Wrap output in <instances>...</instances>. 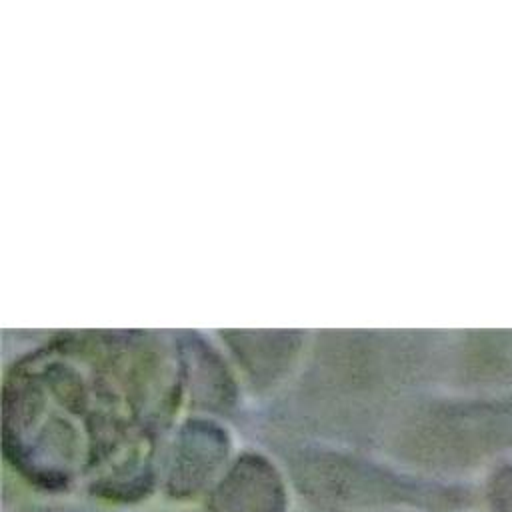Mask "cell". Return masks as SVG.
Returning <instances> with one entry per match:
<instances>
[{"label": "cell", "mask_w": 512, "mask_h": 512, "mask_svg": "<svg viewBox=\"0 0 512 512\" xmlns=\"http://www.w3.org/2000/svg\"><path fill=\"white\" fill-rule=\"evenodd\" d=\"M396 446L404 458L462 468L512 458V394L438 386L398 406Z\"/></svg>", "instance_id": "1"}, {"label": "cell", "mask_w": 512, "mask_h": 512, "mask_svg": "<svg viewBox=\"0 0 512 512\" xmlns=\"http://www.w3.org/2000/svg\"><path fill=\"white\" fill-rule=\"evenodd\" d=\"M296 476L302 490L330 506H376L402 500L410 492L394 476L340 456H306L298 462Z\"/></svg>", "instance_id": "2"}, {"label": "cell", "mask_w": 512, "mask_h": 512, "mask_svg": "<svg viewBox=\"0 0 512 512\" xmlns=\"http://www.w3.org/2000/svg\"><path fill=\"white\" fill-rule=\"evenodd\" d=\"M228 452L226 434L208 422H188L174 444L168 490L176 496L198 492L220 468Z\"/></svg>", "instance_id": "5"}, {"label": "cell", "mask_w": 512, "mask_h": 512, "mask_svg": "<svg viewBox=\"0 0 512 512\" xmlns=\"http://www.w3.org/2000/svg\"><path fill=\"white\" fill-rule=\"evenodd\" d=\"M42 512H48V510H42Z\"/></svg>", "instance_id": "6"}, {"label": "cell", "mask_w": 512, "mask_h": 512, "mask_svg": "<svg viewBox=\"0 0 512 512\" xmlns=\"http://www.w3.org/2000/svg\"><path fill=\"white\" fill-rule=\"evenodd\" d=\"M444 386L512 394V328L450 330Z\"/></svg>", "instance_id": "3"}, {"label": "cell", "mask_w": 512, "mask_h": 512, "mask_svg": "<svg viewBox=\"0 0 512 512\" xmlns=\"http://www.w3.org/2000/svg\"><path fill=\"white\" fill-rule=\"evenodd\" d=\"M212 512H284V486L276 468L244 454L210 496Z\"/></svg>", "instance_id": "4"}]
</instances>
